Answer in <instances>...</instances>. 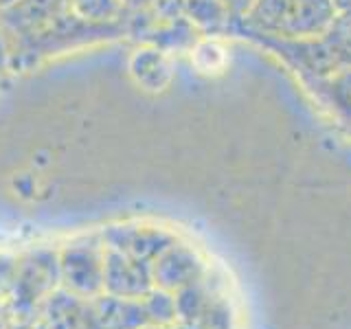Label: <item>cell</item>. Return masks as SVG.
<instances>
[{
    "label": "cell",
    "instance_id": "1",
    "mask_svg": "<svg viewBox=\"0 0 351 329\" xmlns=\"http://www.w3.org/2000/svg\"><path fill=\"white\" fill-rule=\"evenodd\" d=\"M0 25L9 44V71L125 33V22L99 25L77 16L71 0H16L0 9Z\"/></svg>",
    "mask_w": 351,
    "mask_h": 329
},
{
    "label": "cell",
    "instance_id": "6",
    "mask_svg": "<svg viewBox=\"0 0 351 329\" xmlns=\"http://www.w3.org/2000/svg\"><path fill=\"white\" fill-rule=\"evenodd\" d=\"M156 3H160V0H123L128 14H130V11H145V9L154 7Z\"/></svg>",
    "mask_w": 351,
    "mask_h": 329
},
{
    "label": "cell",
    "instance_id": "3",
    "mask_svg": "<svg viewBox=\"0 0 351 329\" xmlns=\"http://www.w3.org/2000/svg\"><path fill=\"white\" fill-rule=\"evenodd\" d=\"M169 64L165 60V55L156 49L138 51L132 58V73L138 80V84L147 86L149 90H160V88L169 82Z\"/></svg>",
    "mask_w": 351,
    "mask_h": 329
},
{
    "label": "cell",
    "instance_id": "7",
    "mask_svg": "<svg viewBox=\"0 0 351 329\" xmlns=\"http://www.w3.org/2000/svg\"><path fill=\"white\" fill-rule=\"evenodd\" d=\"M224 5L228 11H233V14H241V11H246L255 5V0H224Z\"/></svg>",
    "mask_w": 351,
    "mask_h": 329
},
{
    "label": "cell",
    "instance_id": "2",
    "mask_svg": "<svg viewBox=\"0 0 351 329\" xmlns=\"http://www.w3.org/2000/svg\"><path fill=\"white\" fill-rule=\"evenodd\" d=\"M252 16L261 27L307 36L325 29L332 22L334 9L329 0H257Z\"/></svg>",
    "mask_w": 351,
    "mask_h": 329
},
{
    "label": "cell",
    "instance_id": "8",
    "mask_svg": "<svg viewBox=\"0 0 351 329\" xmlns=\"http://www.w3.org/2000/svg\"><path fill=\"white\" fill-rule=\"evenodd\" d=\"M16 0H0V9H5V7H9V5H14Z\"/></svg>",
    "mask_w": 351,
    "mask_h": 329
},
{
    "label": "cell",
    "instance_id": "4",
    "mask_svg": "<svg viewBox=\"0 0 351 329\" xmlns=\"http://www.w3.org/2000/svg\"><path fill=\"white\" fill-rule=\"evenodd\" d=\"M173 3L184 14V18L204 29H219L230 14L224 0H173Z\"/></svg>",
    "mask_w": 351,
    "mask_h": 329
},
{
    "label": "cell",
    "instance_id": "5",
    "mask_svg": "<svg viewBox=\"0 0 351 329\" xmlns=\"http://www.w3.org/2000/svg\"><path fill=\"white\" fill-rule=\"evenodd\" d=\"M71 5L77 16L90 22H99V25L125 22L130 16L123 0H71Z\"/></svg>",
    "mask_w": 351,
    "mask_h": 329
}]
</instances>
